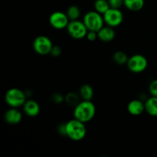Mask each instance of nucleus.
<instances>
[{
  "label": "nucleus",
  "mask_w": 157,
  "mask_h": 157,
  "mask_svg": "<svg viewBox=\"0 0 157 157\" xmlns=\"http://www.w3.org/2000/svg\"><path fill=\"white\" fill-rule=\"evenodd\" d=\"M86 38H87V39L90 41H96L98 38V32H94V31H88L87 35H86Z\"/></svg>",
  "instance_id": "nucleus-23"
},
{
  "label": "nucleus",
  "mask_w": 157,
  "mask_h": 157,
  "mask_svg": "<svg viewBox=\"0 0 157 157\" xmlns=\"http://www.w3.org/2000/svg\"><path fill=\"white\" fill-rule=\"evenodd\" d=\"M52 100L56 104H61V103H62L63 101H64V98L60 94H55L52 96Z\"/></svg>",
  "instance_id": "nucleus-25"
},
{
  "label": "nucleus",
  "mask_w": 157,
  "mask_h": 157,
  "mask_svg": "<svg viewBox=\"0 0 157 157\" xmlns=\"http://www.w3.org/2000/svg\"><path fill=\"white\" fill-rule=\"evenodd\" d=\"M5 101L10 107L18 108L22 107L26 99V94L21 89L13 87L7 90L5 94Z\"/></svg>",
  "instance_id": "nucleus-3"
},
{
  "label": "nucleus",
  "mask_w": 157,
  "mask_h": 157,
  "mask_svg": "<svg viewBox=\"0 0 157 157\" xmlns=\"http://www.w3.org/2000/svg\"><path fill=\"white\" fill-rule=\"evenodd\" d=\"M145 111L152 117H157V97L152 96L145 101Z\"/></svg>",
  "instance_id": "nucleus-14"
},
{
  "label": "nucleus",
  "mask_w": 157,
  "mask_h": 157,
  "mask_svg": "<svg viewBox=\"0 0 157 157\" xmlns=\"http://www.w3.org/2000/svg\"><path fill=\"white\" fill-rule=\"evenodd\" d=\"M70 22L67 14L61 11H55L49 16V23L51 26L57 30L67 29V25Z\"/></svg>",
  "instance_id": "nucleus-9"
},
{
  "label": "nucleus",
  "mask_w": 157,
  "mask_h": 157,
  "mask_svg": "<svg viewBox=\"0 0 157 157\" xmlns=\"http://www.w3.org/2000/svg\"><path fill=\"white\" fill-rule=\"evenodd\" d=\"M149 91L152 96L157 97V79L151 81L149 86Z\"/></svg>",
  "instance_id": "nucleus-21"
},
{
  "label": "nucleus",
  "mask_w": 157,
  "mask_h": 157,
  "mask_svg": "<svg viewBox=\"0 0 157 157\" xmlns=\"http://www.w3.org/2000/svg\"><path fill=\"white\" fill-rule=\"evenodd\" d=\"M79 95L82 100L91 101L94 97V89L89 84H83L79 90Z\"/></svg>",
  "instance_id": "nucleus-16"
},
{
  "label": "nucleus",
  "mask_w": 157,
  "mask_h": 157,
  "mask_svg": "<svg viewBox=\"0 0 157 157\" xmlns=\"http://www.w3.org/2000/svg\"><path fill=\"white\" fill-rule=\"evenodd\" d=\"M83 21L88 31H94L98 32L104 26V20L103 15L97 11H90L84 15Z\"/></svg>",
  "instance_id": "nucleus-4"
},
{
  "label": "nucleus",
  "mask_w": 157,
  "mask_h": 157,
  "mask_svg": "<svg viewBox=\"0 0 157 157\" xmlns=\"http://www.w3.org/2000/svg\"><path fill=\"white\" fill-rule=\"evenodd\" d=\"M66 14L68 16L70 21H72V20H78L79 18V17L81 16V9H79L78 6L73 5V6H69L68 9H67Z\"/></svg>",
  "instance_id": "nucleus-18"
},
{
  "label": "nucleus",
  "mask_w": 157,
  "mask_h": 157,
  "mask_svg": "<svg viewBox=\"0 0 157 157\" xmlns=\"http://www.w3.org/2000/svg\"><path fill=\"white\" fill-rule=\"evenodd\" d=\"M81 98L80 95H78L77 94L75 93H68L64 98V101L67 102V104L71 106H76L78 103L80 102L79 101V98Z\"/></svg>",
  "instance_id": "nucleus-20"
},
{
  "label": "nucleus",
  "mask_w": 157,
  "mask_h": 157,
  "mask_svg": "<svg viewBox=\"0 0 157 157\" xmlns=\"http://www.w3.org/2000/svg\"><path fill=\"white\" fill-rule=\"evenodd\" d=\"M61 52H62V50H61V47H60V46L53 45V48H52V52H51L50 54L53 57H58V56H59L60 55H61Z\"/></svg>",
  "instance_id": "nucleus-24"
},
{
  "label": "nucleus",
  "mask_w": 157,
  "mask_h": 157,
  "mask_svg": "<svg viewBox=\"0 0 157 157\" xmlns=\"http://www.w3.org/2000/svg\"><path fill=\"white\" fill-rule=\"evenodd\" d=\"M115 31L113 27L109 25L104 26L98 32V39L103 42H110L115 38Z\"/></svg>",
  "instance_id": "nucleus-13"
},
{
  "label": "nucleus",
  "mask_w": 157,
  "mask_h": 157,
  "mask_svg": "<svg viewBox=\"0 0 157 157\" xmlns=\"http://www.w3.org/2000/svg\"><path fill=\"white\" fill-rule=\"evenodd\" d=\"M66 136L74 141H80L84 139L87 133L84 123L74 119L70 120L65 124Z\"/></svg>",
  "instance_id": "nucleus-2"
},
{
  "label": "nucleus",
  "mask_w": 157,
  "mask_h": 157,
  "mask_svg": "<svg viewBox=\"0 0 157 157\" xmlns=\"http://www.w3.org/2000/svg\"><path fill=\"white\" fill-rule=\"evenodd\" d=\"M67 31L68 35L75 39H82L87 35L88 29L84 25V21L78 20L70 21L67 26Z\"/></svg>",
  "instance_id": "nucleus-5"
},
{
  "label": "nucleus",
  "mask_w": 157,
  "mask_h": 157,
  "mask_svg": "<svg viewBox=\"0 0 157 157\" xmlns=\"http://www.w3.org/2000/svg\"><path fill=\"white\" fill-rule=\"evenodd\" d=\"M104 22L110 27H117L124 21V14L120 9L110 8L103 15Z\"/></svg>",
  "instance_id": "nucleus-8"
},
{
  "label": "nucleus",
  "mask_w": 157,
  "mask_h": 157,
  "mask_svg": "<svg viewBox=\"0 0 157 157\" xmlns=\"http://www.w3.org/2000/svg\"><path fill=\"white\" fill-rule=\"evenodd\" d=\"M110 8L120 9L124 5V0H108Z\"/></svg>",
  "instance_id": "nucleus-22"
},
{
  "label": "nucleus",
  "mask_w": 157,
  "mask_h": 157,
  "mask_svg": "<svg viewBox=\"0 0 157 157\" xmlns=\"http://www.w3.org/2000/svg\"><path fill=\"white\" fill-rule=\"evenodd\" d=\"M113 59L116 64L122 65V64H127L129 58L125 52H122V51H118L113 54Z\"/></svg>",
  "instance_id": "nucleus-19"
},
{
  "label": "nucleus",
  "mask_w": 157,
  "mask_h": 157,
  "mask_svg": "<svg viewBox=\"0 0 157 157\" xmlns=\"http://www.w3.org/2000/svg\"><path fill=\"white\" fill-rule=\"evenodd\" d=\"M127 110L129 113L133 116H140L145 110V103L143 102L141 100H133L129 102L127 105Z\"/></svg>",
  "instance_id": "nucleus-12"
},
{
  "label": "nucleus",
  "mask_w": 157,
  "mask_h": 157,
  "mask_svg": "<svg viewBox=\"0 0 157 157\" xmlns=\"http://www.w3.org/2000/svg\"><path fill=\"white\" fill-rule=\"evenodd\" d=\"M96 113V107L91 101L83 100L80 101L74 109V117L83 123L91 121Z\"/></svg>",
  "instance_id": "nucleus-1"
},
{
  "label": "nucleus",
  "mask_w": 157,
  "mask_h": 157,
  "mask_svg": "<svg viewBox=\"0 0 157 157\" xmlns=\"http://www.w3.org/2000/svg\"><path fill=\"white\" fill-rule=\"evenodd\" d=\"M53 48L52 41L45 35H39L36 37L33 41V49L40 55H49Z\"/></svg>",
  "instance_id": "nucleus-7"
},
{
  "label": "nucleus",
  "mask_w": 157,
  "mask_h": 157,
  "mask_svg": "<svg viewBox=\"0 0 157 157\" xmlns=\"http://www.w3.org/2000/svg\"><path fill=\"white\" fill-rule=\"evenodd\" d=\"M4 120L7 124L15 125L19 124L22 120V114L18 108L11 107L6 110L4 114Z\"/></svg>",
  "instance_id": "nucleus-10"
},
{
  "label": "nucleus",
  "mask_w": 157,
  "mask_h": 157,
  "mask_svg": "<svg viewBox=\"0 0 157 157\" xmlns=\"http://www.w3.org/2000/svg\"><path fill=\"white\" fill-rule=\"evenodd\" d=\"M22 107L24 113L30 117H37L40 113L39 104L34 100H27Z\"/></svg>",
  "instance_id": "nucleus-11"
},
{
  "label": "nucleus",
  "mask_w": 157,
  "mask_h": 157,
  "mask_svg": "<svg viewBox=\"0 0 157 157\" xmlns=\"http://www.w3.org/2000/svg\"><path fill=\"white\" fill-rule=\"evenodd\" d=\"M144 0H124V6L131 12H138L144 8Z\"/></svg>",
  "instance_id": "nucleus-15"
},
{
  "label": "nucleus",
  "mask_w": 157,
  "mask_h": 157,
  "mask_svg": "<svg viewBox=\"0 0 157 157\" xmlns=\"http://www.w3.org/2000/svg\"><path fill=\"white\" fill-rule=\"evenodd\" d=\"M127 65L129 70L133 73H142L147 69L148 66V61L145 56L136 54L129 58Z\"/></svg>",
  "instance_id": "nucleus-6"
},
{
  "label": "nucleus",
  "mask_w": 157,
  "mask_h": 157,
  "mask_svg": "<svg viewBox=\"0 0 157 157\" xmlns=\"http://www.w3.org/2000/svg\"><path fill=\"white\" fill-rule=\"evenodd\" d=\"M94 6V10L101 13V15H104L110 8L108 0H96Z\"/></svg>",
  "instance_id": "nucleus-17"
}]
</instances>
